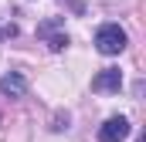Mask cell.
I'll list each match as a JSON object with an SVG mask.
<instances>
[{"instance_id": "1", "label": "cell", "mask_w": 146, "mask_h": 142, "mask_svg": "<svg viewBox=\"0 0 146 142\" xmlns=\"http://www.w3.org/2000/svg\"><path fill=\"white\" fill-rule=\"evenodd\" d=\"M126 44H129V34H126L119 24H102V27L95 31V51H99V54H106V58L122 54V51H126Z\"/></svg>"}, {"instance_id": "2", "label": "cell", "mask_w": 146, "mask_h": 142, "mask_svg": "<svg viewBox=\"0 0 146 142\" xmlns=\"http://www.w3.org/2000/svg\"><path fill=\"white\" fill-rule=\"evenodd\" d=\"M61 27H65V20H61V17H51V20L37 24V37H44L51 51H65V47H68V34H65Z\"/></svg>"}, {"instance_id": "3", "label": "cell", "mask_w": 146, "mask_h": 142, "mask_svg": "<svg viewBox=\"0 0 146 142\" xmlns=\"http://www.w3.org/2000/svg\"><path fill=\"white\" fill-rule=\"evenodd\" d=\"M119 88H122V71L119 68H102L92 78V91H99V95H119Z\"/></svg>"}, {"instance_id": "4", "label": "cell", "mask_w": 146, "mask_h": 142, "mask_svg": "<svg viewBox=\"0 0 146 142\" xmlns=\"http://www.w3.org/2000/svg\"><path fill=\"white\" fill-rule=\"evenodd\" d=\"M129 135V118L126 115H112L99 125V142H122Z\"/></svg>"}, {"instance_id": "5", "label": "cell", "mask_w": 146, "mask_h": 142, "mask_svg": "<svg viewBox=\"0 0 146 142\" xmlns=\"http://www.w3.org/2000/svg\"><path fill=\"white\" fill-rule=\"evenodd\" d=\"M0 95H7V98H24V95H27V78H24V71L3 74V78H0Z\"/></svg>"}, {"instance_id": "6", "label": "cell", "mask_w": 146, "mask_h": 142, "mask_svg": "<svg viewBox=\"0 0 146 142\" xmlns=\"http://www.w3.org/2000/svg\"><path fill=\"white\" fill-rule=\"evenodd\" d=\"M54 132H61V129H68V115H54V125H51Z\"/></svg>"}, {"instance_id": "7", "label": "cell", "mask_w": 146, "mask_h": 142, "mask_svg": "<svg viewBox=\"0 0 146 142\" xmlns=\"http://www.w3.org/2000/svg\"><path fill=\"white\" fill-rule=\"evenodd\" d=\"M72 7H75V10H78V14H82V10H85V7H82V3H78V0H72Z\"/></svg>"}]
</instances>
